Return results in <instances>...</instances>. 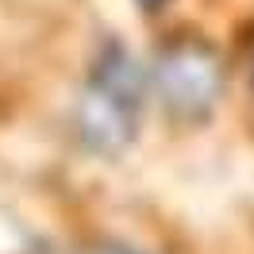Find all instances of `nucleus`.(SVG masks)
Segmentation results:
<instances>
[{
  "instance_id": "3",
  "label": "nucleus",
  "mask_w": 254,
  "mask_h": 254,
  "mask_svg": "<svg viewBox=\"0 0 254 254\" xmlns=\"http://www.w3.org/2000/svg\"><path fill=\"white\" fill-rule=\"evenodd\" d=\"M81 254H143L139 247H131V243H120V239H100L93 247H85Z\"/></svg>"
},
{
  "instance_id": "5",
  "label": "nucleus",
  "mask_w": 254,
  "mask_h": 254,
  "mask_svg": "<svg viewBox=\"0 0 254 254\" xmlns=\"http://www.w3.org/2000/svg\"><path fill=\"white\" fill-rule=\"evenodd\" d=\"M135 4H139L143 12H150V16H154V12H162V8L170 4V0H135Z\"/></svg>"
},
{
  "instance_id": "4",
  "label": "nucleus",
  "mask_w": 254,
  "mask_h": 254,
  "mask_svg": "<svg viewBox=\"0 0 254 254\" xmlns=\"http://www.w3.org/2000/svg\"><path fill=\"white\" fill-rule=\"evenodd\" d=\"M243 62H247V77H251V89H254V31L247 39V54H243Z\"/></svg>"
},
{
  "instance_id": "1",
  "label": "nucleus",
  "mask_w": 254,
  "mask_h": 254,
  "mask_svg": "<svg viewBox=\"0 0 254 254\" xmlns=\"http://www.w3.org/2000/svg\"><path fill=\"white\" fill-rule=\"evenodd\" d=\"M150 93V77L139 58L124 43H104L85 73L81 96L73 104V131L85 150L116 158L139 135L143 104Z\"/></svg>"
},
{
  "instance_id": "2",
  "label": "nucleus",
  "mask_w": 254,
  "mask_h": 254,
  "mask_svg": "<svg viewBox=\"0 0 254 254\" xmlns=\"http://www.w3.org/2000/svg\"><path fill=\"white\" fill-rule=\"evenodd\" d=\"M150 96L174 124H204L227 89V65L200 31L166 35L150 58Z\"/></svg>"
}]
</instances>
